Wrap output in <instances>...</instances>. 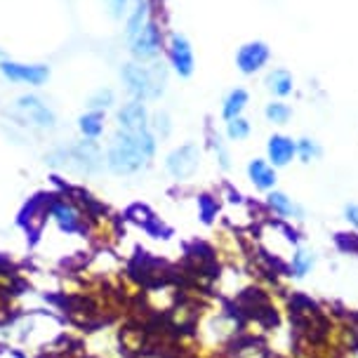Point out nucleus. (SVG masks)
<instances>
[{"instance_id": "nucleus-24", "label": "nucleus", "mask_w": 358, "mask_h": 358, "mask_svg": "<svg viewBox=\"0 0 358 358\" xmlns=\"http://www.w3.org/2000/svg\"><path fill=\"white\" fill-rule=\"evenodd\" d=\"M311 266H313V259L309 252L297 250L292 255V273H295V276H306V273L311 271Z\"/></svg>"}, {"instance_id": "nucleus-2", "label": "nucleus", "mask_w": 358, "mask_h": 358, "mask_svg": "<svg viewBox=\"0 0 358 358\" xmlns=\"http://www.w3.org/2000/svg\"><path fill=\"white\" fill-rule=\"evenodd\" d=\"M120 80L132 99L156 101L163 97L168 85V66L163 62H151V66L137 62H125L120 66Z\"/></svg>"}, {"instance_id": "nucleus-14", "label": "nucleus", "mask_w": 358, "mask_h": 358, "mask_svg": "<svg viewBox=\"0 0 358 358\" xmlns=\"http://www.w3.org/2000/svg\"><path fill=\"white\" fill-rule=\"evenodd\" d=\"M149 24V0H132V8L125 17V36L127 41L134 38Z\"/></svg>"}, {"instance_id": "nucleus-8", "label": "nucleus", "mask_w": 358, "mask_h": 358, "mask_svg": "<svg viewBox=\"0 0 358 358\" xmlns=\"http://www.w3.org/2000/svg\"><path fill=\"white\" fill-rule=\"evenodd\" d=\"M170 64L172 71L179 78H191L196 71V55H194V45L187 36L182 34H172L170 38Z\"/></svg>"}, {"instance_id": "nucleus-10", "label": "nucleus", "mask_w": 358, "mask_h": 358, "mask_svg": "<svg viewBox=\"0 0 358 358\" xmlns=\"http://www.w3.org/2000/svg\"><path fill=\"white\" fill-rule=\"evenodd\" d=\"M149 108H146L144 101L139 99H130L125 101L123 106L118 108L116 113V120L120 125V130H127V132H137V130H146L149 127Z\"/></svg>"}, {"instance_id": "nucleus-6", "label": "nucleus", "mask_w": 358, "mask_h": 358, "mask_svg": "<svg viewBox=\"0 0 358 358\" xmlns=\"http://www.w3.org/2000/svg\"><path fill=\"white\" fill-rule=\"evenodd\" d=\"M198 165H201V149H198V144L177 146V149L170 151L168 158H165V168H168V172L175 179L194 177Z\"/></svg>"}, {"instance_id": "nucleus-9", "label": "nucleus", "mask_w": 358, "mask_h": 358, "mask_svg": "<svg viewBox=\"0 0 358 358\" xmlns=\"http://www.w3.org/2000/svg\"><path fill=\"white\" fill-rule=\"evenodd\" d=\"M17 111H22L31 125L43 127V130H52L57 125V113L38 94H22L17 99Z\"/></svg>"}, {"instance_id": "nucleus-22", "label": "nucleus", "mask_w": 358, "mask_h": 358, "mask_svg": "<svg viewBox=\"0 0 358 358\" xmlns=\"http://www.w3.org/2000/svg\"><path fill=\"white\" fill-rule=\"evenodd\" d=\"M250 132H252L250 120H245L243 116L229 120V123H227V137L231 139V142H243V139L250 137Z\"/></svg>"}, {"instance_id": "nucleus-25", "label": "nucleus", "mask_w": 358, "mask_h": 358, "mask_svg": "<svg viewBox=\"0 0 358 358\" xmlns=\"http://www.w3.org/2000/svg\"><path fill=\"white\" fill-rule=\"evenodd\" d=\"M104 5L108 10V17L116 19V22H120L130 12V0H104Z\"/></svg>"}, {"instance_id": "nucleus-21", "label": "nucleus", "mask_w": 358, "mask_h": 358, "mask_svg": "<svg viewBox=\"0 0 358 358\" xmlns=\"http://www.w3.org/2000/svg\"><path fill=\"white\" fill-rule=\"evenodd\" d=\"M149 130L156 134V139L161 137H170V132H172V118H170V113L168 111H156L153 116L149 118Z\"/></svg>"}, {"instance_id": "nucleus-11", "label": "nucleus", "mask_w": 358, "mask_h": 358, "mask_svg": "<svg viewBox=\"0 0 358 358\" xmlns=\"http://www.w3.org/2000/svg\"><path fill=\"white\" fill-rule=\"evenodd\" d=\"M297 158V142L287 134H273L266 142V161L273 168H285Z\"/></svg>"}, {"instance_id": "nucleus-13", "label": "nucleus", "mask_w": 358, "mask_h": 358, "mask_svg": "<svg viewBox=\"0 0 358 358\" xmlns=\"http://www.w3.org/2000/svg\"><path fill=\"white\" fill-rule=\"evenodd\" d=\"M264 85L273 97L283 99V97H290L292 90H295V78H292V73L285 71V69H273V71L266 73Z\"/></svg>"}, {"instance_id": "nucleus-18", "label": "nucleus", "mask_w": 358, "mask_h": 358, "mask_svg": "<svg viewBox=\"0 0 358 358\" xmlns=\"http://www.w3.org/2000/svg\"><path fill=\"white\" fill-rule=\"evenodd\" d=\"M266 206L273 210L278 217H292V215H299V210L297 206L292 203V198H287L283 191H276V189H271L268 191V196H266Z\"/></svg>"}, {"instance_id": "nucleus-7", "label": "nucleus", "mask_w": 358, "mask_h": 358, "mask_svg": "<svg viewBox=\"0 0 358 358\" xmlns=\"http://www.w3.org/2000/svg\"><path fill=\"white\" fill-rule=\"evenodd\" d=\"M268 59H271V48L264 41H250L241 45L236 52V69L243 76H255L266 66Z\"/></svg>"}, {"instance_id": "nucleus-15", "label": "nucleus", "mask_w": 358, "mask_h": 358, "mask_svg": "<svg viewBox=\"0 0 358 358\" xmlns=\"http://www.w3.org/2000/svg\"><path fill=\"white\" fill-rule=\"evenodd\" d=\"M248 101H250V94H248V90L234 87L231 92H229L227 97H224V101H222V118L229 123V120L243 116V111H245Z\"/></svg>"}, {"instance_id": "nucleus-3", "label": "nucleus", "mask_w": 358, "mask_h": 358, "mask_svg": "<svg viewBox=\"0 0 358 358\" xmlns=\"http://www.w3.org/2000/svg\"><path fill=\"white\" fill-rule=\"evenodd\" d=\"M48 163L59 170L76 172V175H94L104 165V153L94 139H83V142L52 151L48 156Z\"/></svg>"}, {"instance_id": "nucleus-27", "label": "nucleus", "mask_w": 358, "mask_h": 358, "mask_svg": "<svg viewBox=\"0 0 358 358\" xmlns=\"http://www.w3.org/2000/svg\"><path fill=\"white\" fill-rule=\"evenodd\" d=\"M215 153L220 156V165H222L224 170L231 168V163H229V151L224 149V144H222V139H220V137L215 139Z\"/></svg>"}, {"instance_id": "nucleus-19", "label": "nucleus", "mask_w": 358, "mask_h": 358, "mask_svg": "<svg viewBox=\"0 0 358 358\" xmlns=\"http://www.w3.org/2000/svg\"><path fill=\"white\" fill-rule=\"evenodd\" d=\"M113 104H116V92H113L111 87H99L87 97V106L92 108V111H106V108H111Z\"/></svg>"}, {"instance_id": "nucleus-16", "label": "nucleus", "mask_w": 358, "mask_h": 358, "mask_svg": "<svg viewBox=\"0 0 358 358\" xmlns=\"http://www.w3.org/2000/svg\"><path fill=\"white\" fill-rule=\"evenodd\" d=\"M52 217L57 222H59V227L64 229V231H78L80 229V215L76 213L73 206H69L66 201H59L52 206Z\"/></svg>"}, {"instance_id": "nucleus-20", "label": "nucleus", "mask_w": 358, "mask_h": 358, "mask_svg": "<svg viewBox=\"0 0 358 358\" xmlns=\"http://www.w3.org/2000/svg\"><path fill=\"white\" fill-rule=\"evenodd\" d=\"M264 116L268 123L273 125H285L287 120L292 118V108L285 104V101H268L264 108Z\"/></svg>"}, {"instance_id": "nucleus-28", "label": "nucleus", "mask_w": 358, "mask_h": 358, "mask_svg": "<svg viewBox=\"0 0 358 358\" xmlns=\"http://www.w3.org/2000/svg\"><path fill=\"white\" fill-rule=\"evenodd\" d=\"M344 217H347V222L351 227L358 229V203H351V206L344 208Z\"/></svg>"}, {"instance_id": "nucleus-17", "label": "nucleus", "mask_w": 358, "mask_h": 358, "mask_svg": "<svg viewBox=\"0 0 358 358\" xmlns=\"http://www.w3.org/2000/svg\"><path fill=\"white\" fill-rule=\"evenodd\" d=\"M78 130L83 132L85 139H97L104 132V111H92L90 108L87 113H83L78 118Z\"/></svg>"}, {"instance_id": "nucleus-12", "label": "nucleus", "mask_w": 358, "mask_h": 358, "mask_svg": "<svg viewBox=\"0 0 358 358\" xmlns=\"http://www.w3.org/2000/svg\"><path fill=\"white\" fill-rule=\"evenodd\" d=\"M248 177L255 184V189L259 191H271L276 187V168L268 165V161H262V158H255V161L248 163Z\"/></svg>"}, {"instance_id": "nucleus-1", "label": "nucleus", "mask_w": 358, "mask_h": 358, "mask_svg": "<svg viewBox=\"0 0 358 358\" xmlns=\"http://www.w3.org/2000/svg\"><path fill=\"white\" fill-rule=\"evenodd\" d=\"M156 146H158V139L149 127H146V130H137V132L118 130L113 134L111 146L106 149L104 163H106V168L118 177L137 175L139 170H144L146 165L153 161Z\"/></svg>"}, {"instance_id": "nucleus-5", "label": "nucleus", "mask_w": 358, "mask_h": 358, "mask_svg": "<svg viewBox=\"0 0 358 358\" xmlns=\"http://www.w3.org/2000/svg\"><path fill=\"white\" fill-rule=\"evenodd\" d=\"M0 73L10 83H19V85H31V87H41L50 80L48 64H22L12 59H0Z\"/></svg>"}, {"instance_id": "nucleus-26", "label": "nucleus", "mask_w": 358, "mask_h": 358, "mask_svg": "<svg viewBox=\"0 0 358 358\" xmlns=\"http://www.w3.org/2000/svg\"><path fill=\"white\" fill-rule=\"evenodd\" d=\"M201 210H203V222H210L217 213V206L210 201V196H201Z\"/></svg>"}, {"instance_id": "nucleus-23", "label": "nucleus", "mask_w": 358, "mask_h": 358, "mask_svg": "<svg viewBox=\"0 0 358 358\" xmlns=\"http://www.w3.org/2000/svg\"><path fill=\"white\" fill-rule=\"evenodd\" d=\"M321 146H318L313 139H299L297 142V156L302 158V163H311L321 156Z\"/></svg>"}, {"instance_id": "nucleus-4", "label": "nucleus", "mask_w": 358, "mask_h": 358, "mask_svg": "<svg viewBox=\"0 0 358 358\" xmlns=\"http://www.w3.org/2000/svg\"><path fill=\"white\" fill-rule=\"evenodd\" d=\"M161 48H163V34L158 29V24L151 22V19L137 36L130 38V55L137 64L156 62L161 57Z\"/></svg>"}]
</instances>
